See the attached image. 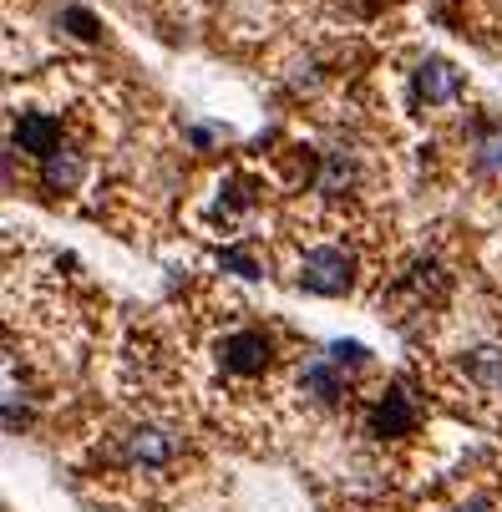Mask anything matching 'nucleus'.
Instances as JSON below:
<instances>
[{
	"instance_id": "obj_1",
	"label": "nucleus",
	"mask_w": 502,
	"mask_h": 512,
	"mask_svg": "<svg viewBox=\"0 0 502 512\" xmlns=\"http://www.w3.org/2000/svg\"><path fill=\"white\" fill-rule=\"evenodd\" d=\"M355 279V259L345 249H310L300 264V289L310 295H345Z\"/></svg>"
},
{
	"instance_id": "obj_2",
	"label": "nucleus",
	"mask_w": 502,
	"mask_h": 512,
	"mask_svg": "<svg viewBox=\"0 0 502 512\" xmlns=\"http://www.w3.org/2000/svg\"><path fill=\"white\" fill-rule=\"evenodd\" d=\"M411 92L421 107H452L462 97V77H457V66L442 61V56H426L416 66V77H411Z\"/></svg>"
},
{
	"instance_id": "obj_3",
	"label": "nucleus",
	"mask_w": 502,
	"mask_h": 512,
	"mask_svg": "<svg viewBox=\"0 0 502 512\" xmlns=\"http://www.w3.org/2000/svg\"><path fill=\"white\" fill-rule=\"evenodd\" d=\"M173 452H178V442H173L163 426H132V431L122 436V447H117V457H122L127 467H168Z\"/></svg>"
},
{
	"instance_id": "obj_4",
	"label": "nucleus",
	"mask_w": 502,
	"mask_h": 512,
	"mask_svg": "<svg viewBox=\"0 0 502 512\" xmlns=\"http://www.w3.org/2000/svg\"><path fill=\"white\" fill-rule=\"evenodd\" d=\"M269 355H274V345H269L264 330H234V335L224 340V350H219V360H224L229 376H259L264 365H269Z\"/></svg>"
},
{
	"instance_id": "obj_5",
	"label": "nucleus",
	"mask_w": 502,
	"mask_h": 512,
	"mask_svg": "<svg viewBox=\"0 0 502 512\" xmlns=\"http://www.w3.org/2000/svg\"><path fill=\"white\" fill-rule=\"evenodd\" d=\"M416 401L406 396V386H391L381 401H376V411L366 416V431L371 436H406V431H416Z\"/></svg>"
},
{
	"instance_id": "obj_6",
	"label": "nucleus",
	"mask_w": 502,
	"mask_h": 512,
	"mask_svg": "<svg viewBox=\"0 0 502 512\" xmlns=\"http://www.w3.org/2000/svg\"><path fill=\"white\" fill-rule=\"evenodd\" d=\"M82 178H87V158H82L77 148H66V142H61L56 153L41 158V183H46L51 193H71Z\"/></svg>"
},
{
	"instance_id": "obj_7",
	"label": "nucleus",
	"mask_w": 502,
	"mask_h": 512,
	"mask_svg": "<svg viewBox=\"0 0 502 512\" xmlns=\"http://www.w3.org/2000/svg\"><path fill=\"white\" fill-rule=\"evenodd\" d=\"M300 386L315 396V401H340L345 396V365L340 360H330V355H315L310 365H305V371H300Z\"/></svg>"
},
{
	"instance_id": "obj_8",
	"label": "nucleus",
	"mask_w": 502,
	"mask_h": 512,
	"mask_svg": "<svg viewBox=\"0 0 502 512\" xmlns=\"http://www.w3.org/2000/svg\"><path fill=\"white\" fill-rule=\"evenodd\" d=\"M16 148H26V153H36V158L56 153V148H61V122L46 117V112H26V117L16 122Z\"/></svg>"
},
{
	"instance_id": "obj_9",
	"label": "nucleus",
	"mask_w": 502,
	"mask_h": 512,
	"mask_svg": "<svg viewBox=\"0 0 502 512\" xmlns=\"http://www.w3.org/2000/svg\"><path fill=\"white\" fill-rule=\"evenodd\" d=\"M467 376H472L482 391L502 396V345H477V350L467 355Z\"/></svg>"
},
{
	"instance_id": "obj_10",
	"label": "nucleus",
	"mask_w": 502,
	"mask_h": 512,
	"mask_svg": "<svg viewBox=\"0 0 502 512\" xmlns=\"http://www.w3.org/2000/svg\"><path fill=\"white\" fill-rule=\"evenodd\" d=\"M472 158L482 173H502V122H487L472 142Z\"/></svg>"
},
{
	"instance_id": "obj_11",
	"label": "nucleus",
	"mask_w": 502,
	"mask_h": 512,
	"mask_svg": "<svg viewBox=\"0 0 502 512\" xmlns=\"http://www.w3.org/2000/svg\"><path fill=\"white\" fill-rule=\"evenodd\" d=\"M350 178H355V163L345 153H330L325 168H320V188L325 193H340V188H350Z\"/></svg>"
},
{
	"instance_id": "obj_12",
	"label": "nucleus",
	"mask_w": 502,
	"mask_h": 512,
	"mask_svg": "<svg viewBox=\"0 0 502 512\" xmlns=\"http://www.w3.org/2000/svg\"><path fill=\"white\" fill-rule=\"evenodd\" d=\"M61 21H66V31H71V36H82V41H92V36H97V21H92L82 6H66V11H61Z\"/></svg>"
},
{
	"instance_id": "obj_13",
	"label": "nucleus",
	"mask_w": 502,
	"mask_h": 512,
	"mask_svg": "<svg viewBox=\"0 0 502 512\" xmlns=\"http://www.w3.org/2000/svg\"><path fill=\"white\" fill-rule=\"evenodd\" d=\"M325 355H330V360H340L345 371H355V365H366V345H355V340H335Z\"/></svg>"
},
{
	"instance_id": "obj_14",
	"label": "nucleus",
	"mask_w": 502,
	"mask_h": 512,
	"mask_svg": "<svg viewBox=\"0 0 502 512\" xmlns=\"http://www.w3.org/2000/svg\"><path fill=\"white\" fill-rule=\"evenodd\" d=\"M224 264H229L234 274H244V279H259V274H264V269H259L249 254H239V249H229V254H224Z\"/></svg>"
},
{
	"instance_id": "obj_15",
	"label": "nucleus",
	"mask_w": 502,
	"mask_h": 512,
	"mask_svg": "<svg viewBox=\"0 0 502 512\" xmlns=\"http://www.w3.org/2000/svg\"><path fill=\"white\" fill-rule=\"evenodd\" d=\"M452 512H487L482 502H462V507H452Z\"/></svg>"
}]
</instances>
